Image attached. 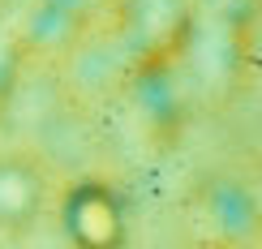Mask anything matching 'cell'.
Instances as JSON below:
<instances>
[{
  "label": "cell",
  "instance_id": "cell-1",
  "mask_svg": "<svg viewBox=\"0 0 262 249\" xmlns=\"http://www.w3.org/2000/svg\"><path fill=\"white\" fill-rule=\"evenodd\" d=\"M73 249H125V202L107 180H78L60 202Z\"/></svg>",
  "mask_w": 262,
  "mask_h": 249
},
{
  "label": "cell",
  "instance_id": "cell-2",
  "mask_svg": "<svg viewBox=\"0 0 262 249\" xmlns=\"http://www.w3.org/2000/svg\"><path fill=\"white\" fill-rule=\"evenodd\" d=\"M202 219L211 228V245L220 241H262V202L258 193L232 176H215L202 189Z\"/></svg>",
  "mask_w": 262,
  "mask_h": 249
},
{
  "label": "cell",
  "instance_id": "cell-3",
  "mask_svg": "<svg viewBox=\"0 0 262 249\" xmlns=\"http://www.w3.org/2000/svg\"><path fill=\"white\" fill-rule=\"evenodd\" d=\"M43 198H48V176L30 155L5 150L0 155V228L26 232L39 223Z\"/></svg>",
  "mask_w": 262,
  "mask_h": 249
},
{
  "label": "cell",
  "instance_id": "cell-4",
  "mask_svg": "<svg viewBox=\"0 0 262 249\" xmlns=\"http://www.w3.org/2000/svg\"><path fill=\"white\" fill-rule=\"evenodd\" d=\"M206 249H258L254 241H220V245H206Z\"/></svg>",
  "mask_w": 262,
  "mask_h": 249
}]
</instances>
